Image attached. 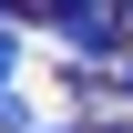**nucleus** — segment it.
<instances>
[{
    "instance_id": "f257e3e1",
    "label": "nucleus",
    "mask_w": 133,
    "mask_h": 133,
    "mask_svg": "<svg viewBox=\"0 0 133 133\" xmlns=\"http://www.w3.org/2000/svg\"><path fill=\"white\" fill-rule=\"evenodd\" d=\"M21 72V21H0V82Z\"/></svg>"
},
{
    "instance_id": "7ed1b4c3",
    "label": "nucleus",
    "mask_w": 133,
    "mask_h": 133,
    "mask_svg": "<svg viewBox=\"0 0 133 133\" xmlns=\"http://www.w3.org/2000/svg\"><path fill=\"white\" fill-rule=\"evenodd\" d=\"M41 133H62V123H41Z\"/></svg>"
},
{
    "instance_id": "f03ea898",
    "label": "nucleus",
    "mask_w": 133,
    "mask_h": 133,
    "mask_svg": "<svg viewBox=\"0 0 133 133\" xmlns=\"http://www.w3.org/2000/svg\"><path fill=\"white\" fill-rule=\"evenodd\" d=\"M123 113H133V62H123Z\"/></svg>"
}]
</instances>
